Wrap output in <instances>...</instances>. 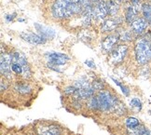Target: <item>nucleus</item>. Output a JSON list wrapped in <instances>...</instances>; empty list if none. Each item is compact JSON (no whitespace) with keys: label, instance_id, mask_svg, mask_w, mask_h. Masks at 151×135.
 <instances>
[{"label":"nucleus","instance_id":"1","mask_svg":"<svg viewBox=\"0 0 151 135\" xmlns=\"http://www.w3.org/2000/svg\"><path fill=\"white\" fill-rule=\"evenodd\" d=\"M135 59L139 64H146L151 60V41L148 38H141L134 48Z\"/></svg>","mask_w":151,"mask_h":135},{"label":"nucleus","instance_id":"2","mask_svg":"<svg viewBox=\"0 0 151 135\" xmlns=\"http://www.w3.org/2000/svg\"><path fill=\"white\" fill-rule=\"evenodd\" d=\"M97 99L98 103H99V110L104 111V112H109V111L112 112L117 99L113 97L109 92L104 90L99 92V94L97 95Z\"/></svg>","mask_w":151,"mask_h":135},{"label":"nucleus","instance_id":"3","mask_svg":"<svg viewBox=\"0 0 151 135\" xmlns=\"http://www.w3.org/2000/svg\"><path fill=\"white\" fill-rule=\"evenodd\" d=\"M69 3H70V0H55L51 7L52 15L57 19L65 18Z\"/></svg>","mask_w":151,"mask_h":135},{"label":"nucleus","instance_id":"4","mask_svg":"<svg viewBox=\"0 0 151 135\" xmlns=\"http://www.w3.org/2000/svg\"><path fill=\"white\" fill-rule=\"evenodd\" d=\"M142 6L143 5L140 4L139 0H132L125 12V20L127 22L132 23L133 21L136 20L137 14L142 9Z\"/></svg>","mask_w":151,"mask_h":135},{"label":"nucleus","instance_id":"5","mask_svg":"<svg viewBox=\"0 0 151 135\" xmlns=\"http://www.w3.org/2000/svg\"><path fill=\"white\" fill-rule=\"evenodd\" d=\"M128 52V47L125 45H119L110 52V62L114 64H119L123 61Z\"/></svg>","mask_w":151,"mask_h":135},{"label":"nucleus","instance_id":"6","mask_svg":"<svg viewBox=\"0 0 151 135\" xmlns=\"http://www.w3.org/2000/svg\"><path fill=\"white\" fill-rule=\"evenodd\" d=\"M93 13H94V19L98 22H102L106 18L108 14V8H107V2L106 1H100L97 2L95 7L93 8Z\"/></svg>","mask_w":151,"mask_h":135},{"label":"nucleus","instance_id":"7","mask_svg":"<svg viewBox=\"0 0 151 135\" xmlns=\"http://www.w3.org/2000/svg\"><path fill=\"white\" fill-rule=\"evenodd\" d=\"M46 57L48 58L49 62L57 64V65H63L70 60V58L66 54L59 53V52H48L46 54Z\"/></svg>","mask_w":151,"mask_h":135},{"label":"nucleus","instance_id":"8","mask_svg":"<svg viewBox=\"0 0 151 135\" xmlns=\"http://www.w3.org/2000/svg\"><path fill=\"white\" fill-rule=\"evenodd\" d=\"M21 37L24 41H27L28 43L34 45H41L46 42V38L41 37L40 34L31 33V32H22L20 34Z\"/></svg>","mask_w":151,"mask_h":135},{"label":"nucleus","instance_id":"9","mask_svg":"<svg viewBox=\"0 0 151 135\" xmlns=\"http://www.w3.org/2000/svg\"><path fill=\"white\" fill-rule=\"evenodd\" d=\"M121 22H122V19L120 17H111V18H109L103 23L101 30L103 32H109L115 30Z\"/></svg>","mask_w":151,"mask_h":135},{"label":"nucleus","instance_id":"10","mask_svg":"<svg viewBox=\"0 0 151 135\" xmlns=\"http://www.w3.org/2000/svg\"><path fill=\"white\" fill-rule=\"evenodd\" d=\"M147 25H148V22L146 19L137 18L136 20H134L132 22L131 27L133 33H135L137 34H141L145 32Z\"/></svg>","mask_w":151,"mask_h":135},{"label":"nucleus","instance_id":"11","mask_svg":"<svg viewBox=\"0 0 151 135\" xmlns=\"http://www.w3.org/2000/svg\"><path fill=\"white\" fill-rule=\"evenodd\" d=\"M119 39V34H110V36L106 37L102 42L103 50L106 51H111L114 49L115 45L118 43Z\"/></svg>","mask_w":151,"mask_h":135},{"label":"nucleus","instance_id":"12","mask_svg":"<svg viewBox=\"0 0 151 135\" xmlns=\"http://www.w3.org/2000/svg\"><path fill=\"white\" fill-rule=\"evenodd\" d=\"M1 74L8 75L11 71V57L10 54H5L2 50L1 53Z\"/></svg>","mask_w":151,"mask_h":135},{"label":"nucleus","instance_id":"13","mask_svg":"<svg viewBox=\"0 0 151 135\" xmlns=\"http://www.w3.org/2000/svg\"><path fill=\"white\" fill-rule=\"evenodd\" d=\"M95 90L92 87L85 88V89H77L76 92L74 93L75 97L77 99H90L93 96Z\"/></svg>","mask_w":151,"mask_h":135},{"label":"nucleus","instance_id":"14","mask_svg":"<svg viewBox=\"0 0 151 135\" xmlns=\"http://www.w3.org/2000/svg\"><path fill=\"white\" fill-rule=\"evenodd\" d=\"M35 26H36V28L37 29V31L39 32V34L41 37H43L44 38H51V37H54V31L53 30H51V29L48 28V27H45L43 25H40L38 24V23H36L35 24Z\"/></svg>","mask_w":151,"mask_h":135},{"label":"nucleus","instance_id":"15","mask_svg":"<svg viewBox=\"0 0 151 135\" xmlns=\"http://www.w3.org/2000/svg\"><path fill=\"white\" fill-rule=\"evenodd\" d=\"M128 133L130 135H151L147 129L141 125L132 129H128Z\"/></svg>","mask_w":151,"mask_h":135},{"label":"nucleus","instance_id":"16","mask_svg":"<svg viewBox=\"0 0 151 135\" xmlns=\"http://www.w3.org/2000/svg\"><path fill=\"white\" fill-rule=\"evenodd\" d=\"M15 89L19 93H21V94H26V93H29L31 91L30 86L25 83H22V82H18V83L16 84Z\"/></svg>","mask_w":151,"mask_h":135},{"label":"nucleus","instance_id":"17","mask_svg":"<svg viewBox=\"0 0 151 135\" xmlns=\"http://www.w3.org/2000/svg\"><path fill=\"white\" fill-rule=\"evenodd\" d=\"M107 8H108V14L114 16V15H116V14L118 13L119 6V4L116 1L110 0L109 2H107Z\"/></svg>","mask_w":151,"mask_h":135},{"label":"nucleus","instance_id":"18","mask_svg":"<svg viewBox=\"0 0 151 135\" xmlns=\"http://www.w3.org/2000/svg\"><path fill=\"white\" fill-rule=\"evenodd\" d=\"M142 11L143 14L145 16V19H146L148 23L151 25V5L150 4H144L142 6Z\"/></svg>","mask_w":151,"mask_h":135},{"label":"nucleus","instance_id":"19","mask_svg":"<svg viewBox=\"0 0 151 135\" xmlns=\"http://www.w3.org/2000/svg\"><path fill=\"white\" fill-rule=\"evenodd\" d=\"M74 87L76 89H85V88H89V87H91V84L89 83L88 79L86 78H80L78 80H77L74 83Z\"/></svg>","mask_w":151,"mask_h":135},{"label":"nucleus","instance_id":"20","mask_svg":"<svg viewBox=\"0 0 151 135\" xmlns=\"http://www.w3.org/2000/svg\"><path fill=\"white\" fill-rule=\"evenodd\" d=\"M130 105H131V107L135 111H140L142 109V103L140 100L137 98L132 99L130 102Z\"/></svg>","mask_w":151,"mask_h":135},{"label":"nucleus","instance_id":"21","mask_svg":"<svg viewBox=\"0 0 151 135\" xmlns=\"http://www.w3.org/2000/svg\"><path fill=\"white\" fill-rule=\"evenodd\" d=\"M88 106L92 110H98L99 109V103H98V99L96 97H91L88 101Z\"/></svg>","mask_w":151,"mask_h":135},{"label":"nucleus","instance_id":"22","mask_svg":"<svg viewBox=\"0 0 151 135\" xmlns=\"http://www.w3.org/2000/svg\"><path fill=\"white\" fill-rule=\"evenodd\" d=\"M139 121L135 117H128L126 119V126L128 127V129H132L135 128L137 126H139Z\"/></svg>","mask_w":151,"mask_h":135},{"label":"nucleus","instance_id":"23","mask_svg":"<svg viewBox=\"0 0 151 135\" xmlns=\"http://www.w3.org/2000/svg\"><path fill=\"white\" fill-rule=\"evenodd\" d=\"M11 71L14 72L15 74L22 75V73H24V67H22V64L18 62H11Z\"/></svg>","mask_w":151,"mask_h":135},{"label":"nucleus","instance_id":"24","mask_svg":"<svg viewBox=\"0 0 151 135\" xmlns=\"http://www.w3.org/2000/svg\"><path fill=\"white\" fill-rule=\"evenodd\" d=\"M119 38L122 39V40H125V41H128V40H131L132 38V34L128 31H123L121 32L120 34H119Z\"/></svg>","mask_w":151,"mask_h":135},{"label":"nucleus","instance_id":"25","mask_svg":"<svg viewBox=\"0 0 151 135\" xmlns=\"http://www.w3.org/2000/svg\"><path fill=\"white\" fill-rule=\"evenodd\" d=\"M103 82L102 81H100V80H94L93 82L91 83V87L93 88V89L95 90H102L103 89Z\"/></svg>","mask_w":151,"mask_h":135},{"label":"nucleus","instance_id":"26","mask_svg":"<svg viewBox=\"0 0 151 135\" xmlns=\"http://www.w3.org/2000/svg\"><path fill=\"white\" fill-rule=\"evenodd\" d=\"M113 81H114L115 83L117 84L118 86H119V87H120V89L122 90V92L124 93V95H126V96H128V95H129L130 91H129V90H128V88L124 87V86H123L122 84H120V83H119V82L118 80H116V79H114V78H113Z\"/></svg>","mask_w":151,"mask_h":135},{"label":"nucleus","instance_id":"27","mask_svg":"<svg viewBox=\"0 0 151 135\" xmlns=\"http://www.w3.org/2000/svg\"><path fill=\"white\" fill-rule=\"evenodd\" d=\"M85 64L86 65H88L90 68H91V69H94L95 67H96V65H95V63L92 62L91 60H86L85 61Z\"/></svg>","mask_w":151,"mask_h":135},{"label":"nucleus","instance_id":"28","mask_svg":"<svg viewBox=\"0 0 151 135\" xmlns=\"http://www.w3.org/2000/svg\"><path fill=\"white\" fill-rule=\"evenodd\" d=\"M41 135H53V134H52L50 131H47L42 132V133H41Z\"/></svg>","mask_w":151,"mask_h":135},{"label":"nucleus","instance_id":"29","mask_svg":"<svg viewBox=\"0 0 151 135\" xmlns=\"http://www.w3.org/2000/svg\"><path fill=\"white\" fill-rule=\"evenodd\" d=\"M91 2H96V3H97V2H99L100 0H91Z\"/></svg>","mask_w":151,"mask_h":135},{"label":"nucleus","instance_id":"30","mask_svg":"<svg viewBox=\"0 0 151 135\" xmlns=\"http://www.w3.org/2000/svg\"><path fill=\"white\" fill-rule=\"evenodd\" d=\"M116 1H119V2H120V1H123V0H116Z\"/></svg>","mask_w":151,"mask_h":135}]
</instances>
